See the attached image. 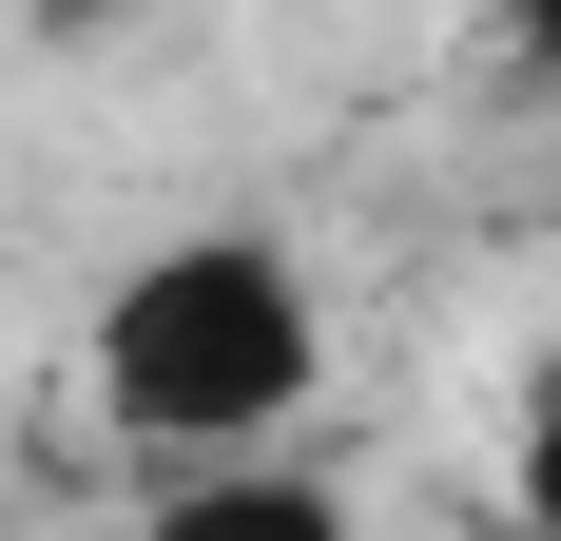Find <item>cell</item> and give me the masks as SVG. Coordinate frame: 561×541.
Wrapping results in <instances>:
<instances>
[{
    "instance_id": "1",
    "label": "cell",
    "mask_w": 561,
    "mask_h": 541,
    "mask_svg": "<svg viewBox=\"0 0 561 541\" xmlns=\"http://www.w3.org/2000/svg\"><path fill=\"white\" fill-rule=\"evenodd\" d=\"M310 368H330V310H310V270L272 252V232H174V252L116 270L98 310V406L136 464H252V445L310 406Z\"/></svg>"
},
{
    "instance_id": "2",
    "label": "cell",
    "mask_w": 561,
    "mask_h": 541,
    "mask_svg": "<svg viewBox=\"0 0 561 541\" xmlns=\"http://www.w3.org/2000/svg\"><path fill=\"white\" fill-rule=\"evenodd\" d=\"M136 541H368V522H348L310 464H272V445H252V464H174Z\"/></svg>"
},
{
    "instance_id": "3",
    "label": "cell",
    "mask_w": 561,
    "mask_h": 541,
    "mask_svg": "<svg viewBox=\"0 0 561 541\" xmlns=\"http://www.w3.org/2000/svg\"><path fill=\"white\" fill-rule=\"evenodd\" d=\"M504 503H523V541H561V368L523 387V445H504Z\"/></svg>"
},
{
    "instance_id": "4",
    "label": "cell",
    "mask_w": 561,
    "mask_h": 541,
    "mask_svg": "<svg viewBox=\"0 0 561 541\" xmlns=\"http://www.w3.org/2000/svg\"><path fill=\"white\" fill-rule=\"evenodd\" d=\"M116 20H156V0H20V39H116Z\"/></svg>"
},
{
    "instance_id": "5",
    "label": "cell",
    "mask_w": 561,
    "mask_h": 541,
    "mask_svg": "<svg viewBox=\"0 0 561 541\" xmlns=\"http://www.w3.org/2000/svg\"><path fill=\"white\" fill-rule=\"evenodd\" d=\"M504 58H523V78H561V0H504Z\"/></svg>"
}]
</instances>
